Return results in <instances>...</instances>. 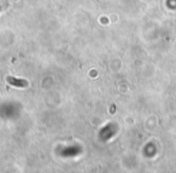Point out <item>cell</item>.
I'll list each match as a JSON object with an SVG mask.
<instances>
[{
  "label": "cell",
  "mask_w": 176,
  "mask_h": 173,
  "mask_svg": "<svg viewBox=\"0 0 176 173\" xmlns=\"http://www.w3.org/2000/svg\"><path fill=\"white\" fill-rule=\"evenodd\" d=\"M7 81L11 84V85H15V86H20V87H25L27 85H28V82L27 81H24V80H17V79H15V77H7Z\"/></svg>",
  "instance_id": "obj_1"
}]
</instances>
